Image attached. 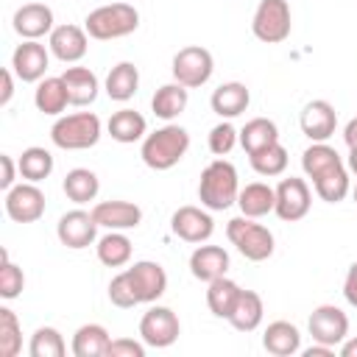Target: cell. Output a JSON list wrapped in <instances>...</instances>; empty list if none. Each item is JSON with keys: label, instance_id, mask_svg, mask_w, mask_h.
<instances>
[{"label": "cell", "instance_id": "cell-12", "mask_svg": "<svg viewBox=\"0 0 357 357\" xmlns=\"http://www.w3.org/2000/svg\"><path fill=\"white\" fill-rule=\"evenodd\" d=\"M98 223L92 218V212L86 209H70L59 218L56 223V237L61 245L73 248V251H81V248H89L92 243H98Z\"/></svg>", "mask_w": 357, "mask_h": 357}, {"label": "cell", "instance_id": "cell-42", "mask_svg": "<svg viewBox=\"0 0 357 357\" xmlns=\"http://www.w3.org/2000/svg\"><path fill=\"white\" fill-rule=\"evenodd\" d=\"M237 142H240V131H237L229 120L218 123V126L209 131V151H212L215 156H226Z\"/></svg>", "mask_w": 357, "mask_h": 357}, {"label": "cell", "instance_id": "cell-10", "mask_svg": "<svg viewBox=\"0 0 357 357\" xmlns=\"http://www.w3.org/2000/svg\"><path fill=\"white\" fill-rule=\"evenodd\" d=\"M307 329H310V337L315 343L337 349L349 337V315L335 304H321V307L312 310V315L307 321Z\"/></svg>", "mask_w": 357, "mask_h": 357}, {"label": "cell", "instance_id": "cell-19", "mask_svg": "<svg viewBox=\"0 0 357 357\" xmlns=\"http://www.w3.org/2000/svg\"><path fill=\"white\" fill-rule=\"evenodd\" d=\"M11 25L22 39H42L45 33H50L56 28L53 25V8L45 3H25L14 11Z\"/></svg>", "mask_w": 357, "mask_h": 357}, {"label": "cell", "instance_id": "cell-1", "mask_svg": "<svg viewBox=\"0 0 357 357\" xmlns=\"http://www.w3.org/2000/svg\"><path fill=\"white\" fill-rule=\"evenodd\" d=\"M237 195H240V181H237V170L231 162L218 156L201 170V178H198L201 206H206L209 212H223L231 204H237Z\"/></svg>", "mask_w": 357, "mask_h": 357}, {"label": "cell", "instance_id": "cell-40", "mask_svg": "<svg viewBox=\"0 0 357 357\" xmlns=\"http://www.w3.org/2000/svg\"><path fill=\"white\" fill-rule=\"evenodd\" d=\"M22 349V326L14 310L0 307V357H17Z\"/></svg>", "mask_w": 357, "mask_h": 357}, {"label": "cell", "instance_id": "cell-14", "mask_svg": "<svg viewBox=\"0 0 357 357\" xmlns=\"http://www.w3.org/2000/svg\"><path fill=\"white\" fill-rule=\"evenodd\" d=\"M126 276H128V282H131L134 296H137L139 304H153L167 290V273H165V268L159 262L139 259L131 268H126Z\"/></svg>", "mask_w": 357, "mask_h": 357}, {"label": "cell", "instance_id": "cell-4", "mask_svg": "<svg viewBox=\"0 0 357 357\" xmlns=\"http://www.w3.org/2000/svg\"><path fill=\"white\" fill-rule=\"evenodd\" d=\"M100 131H103V126L95 112H75V114H64L53 123L50 139L61 151H86V148L98 145Z\"/></svg>", "mask_w": 357, "mask_h": 357}, {"label": "cell", "instance_id": "cell-8", "mask_svg": "<svg viewBox=\"0 0 357 357\" xmlns=\"http://www.w3.org/2000/svg\"><path fill=\"white\" fill-rule=\"evenodd\" d=\"M178 335H181V324L170 307L156 304L139 318V337L151 349H167L178 340Z\"/></svg>", "mask_w": 357, "mask_h": 357}, {"label": "cell", "instance_id": "cell-39", "mask_svg": "<svg viewBox=\"0 0 357 357\" xmlns=\"http://www.w3.org/2000/svg\"><path fill=\"white\" fill-rule=\"evenodd\" d=\"M28 354L31 357H64L67 354V343H64V337H61V332L56 326H39L31 335Z\"/></svg>", "mask_w": 357, "mask_h": 357}, {"label": "cell", "instance_id": "cell-47", "mask_svg": "<svg viewBox=\"0 0 357 357\" xmlns=\"http://www.w3.org/2000/svg\"><path fill=\"white\" fill-rule=\"evenodd\" d=\"M0 78H3V92H0V106H8V103H11V95H14V70H11V67H6V70L0 73Z\"/></svg>", "mask_w": 357, "mask_h": 357}, {"label": "cell", "instance_id": "cell-41", "mask_svg": "<svg viewBox=\"0 0 357 357\" xmlns=\"http://www.w3.org/2000/svg\"><path fill=\"white\" fill-rule=\"evenodd\" d=\"M0 259H3V265H0V296H3L6 301H11V298H17V296L22 293V287H25V273H22L20 265L11 262V257H8L6 248L0 251Z\"/></svg>", "mask_w": 357, "mask_h": 357}, {"label": "cell", "instance_id": "cell-52", "mask_svg": "<svg viewBox=\"0 0 357 357\" xmlns=\"http://www.w3.org/2000/svg\"><path fill=\"white\" fill-rule=\"evenodd\" d=\"M351 195H354V204H357V184H354V190H351Z\"/></svg>", "mask_w": 357, "mask_h": 357}, {"label": "cell", "instance_id": "cell-5", "mask_svg": "<svg viewBox=\"0 0 357 357\" xmlns=\"http://www.w3.org/2000/svg\"><path fill=\"white\" fill-rule=\"evenodd\" d=\"M226 237H229V243H231L245 259H251V262H265V259L273 254V248H276L273 231H271L268 226L257 223V218H245V215L231 218V220L226 223Z\"/></svg>", "mask_w": 357, "mask_h": 357}, {"label": "cell", "instance_id": "cell-16", "mask_svg": "<svg viewBox=\"0 0 357 357\" xmlns=\"http://www.w3.org/2000/svg\"><path fill=\"white\" fill-rule=\"evenodd\" d=\"M47 47H50V56H56L59 61L64 64H75L86 56V47H89V33L86 28L81 25H56L50 33H47Z\"/></svg>", "mask_w": 357, "mask_h": 357}, {"label": "cell", "instance_id": "cell-25", "mask_svg": "<svg viewBox=\"0 0 357 357\" xmlns=\"http://www.w3.org/2000/svg\"><path fill=\"white\" fill-rule=\"evenodd\" d=\"M64 84H67V92H70V106H89L95 103L98 98V75L89 70V67H67L61 73Z\"/></svg>", "mask_w": 357, "mask_h": 357}, {"label": "cell", "instance_id": "cell-13", "mask_svg": "<svg viewBox=\"0 0 357 357\" xmlns=\"http://www.w3.org/2000/svg\"><path fill=\"white\" fill-rule=\"evenodd\" d=\"M50 64V47H45L39 39H22V45L11 53V70L25 84H39Z\"/></svg>", "mask_w": 357, "mask_h": 357}, {"label": "cell", "instance_id": "cell-45", "mask_svg": "<svg viewBox=\"0 0 357 357\" xmlns=\"http://www.w3.org/2000/svg\"><path fill=\"white\" fill-rule=\"evenodd\" d=\"M0 165H3V176H0V187L3 190H11L14 184H17V170H20V165L8 156V153H0Z\"/></svg>", "mask_w": 357, "mask_h": 357}, {"label": "cell", "instance_id": "cell-9", "mask_svg": "<svg viewBox=\"0 0 357 357\" xmlns=\"http://www.w3.org/2000/svg\"><path fill=\"white\" fill-rule=\"evenodd\" d=\"M312 206V192H310V184L298 176H287L276 184V218L284 220V223H296L301 220Z\"/></svg>", "mask_w": 357, "mask_h": 357}, {"label": "cell", "instance_id": "cell-50", "mask_svg": "<svg viewBox=\"0 0 357 357\" xmlns=\"http://www.w3.org/2000/svg\"><path fill=\"white\" fill-rule=\"evenodd\" d=\"M337 354H340V357H357V337H346V340L337 346Z\"/></svg>", "mask_w": 357, "mask_h": 357}, {"label": "cell", "instance_id": "cell-32", "mask_svg": "<svg viewBox=\"0 0 357 357\" xmlns=\"http://www.w3.org/2000/svg\"><path fill=\"white\" fill-rule=\"evenodd\" d=\"M262 315H265V307H262V298L259 293L254 290H243L231 315H229V324L237 329V332H254L259 324H262Z\"/></svg>", "mask_w": 357, "mask_h": 357}, {"label": "cell", "instance_id": "cell-36", "mask_svg": "<svg viewBox=\"0 0 357 357\" xmlns=\"http://www.w3.org/2000/svg\"><path fill=\"white\" fill-rule=\"evenodd\" d=\"M17 165H20V176L25 178V181H33V184H39V181H45L50 173H53V153L47 151V148H39V145H31V148H25L22 151V156L17 159Z\"/></svg>", "mask_w": 357, "mask_h": 357}, {"label": "cell", "instance_id": "cell-28", "mask_svg": "<svg viewBox=\"0 0 357 357\" xmlns=\"http://www.w3.org/2000/svg\"><path fill=\"white\" fill-rule=\"evenodd\" d=\"M103 89H106V95H109L112 100H117V103L131 100V98L137 95V89H139V70H137L131 61L114 64V67L109 70L106 81H103Z\"/></svg>", "mask_w": 357, "mask_h": 357}, {"label": "cell", "instance_id": "cell-37", "mask_svg": "<svg viewBox=\"0 0 357 357\" xmlns=\"http://www.w3.org/2000/svg\"><path fill=\"white\" fill-rule=\"evenodd\" d=\"M312 190H315V195H318L321 201H326V204H340V201L349 195V167L340 165V167L324 173L321 178L312 181Z\"/></svg>", "mask_w": 357, "mask_h": 357}, {"label": "cell", "instance_id": "cell-22", "mask_svg": "<svg viewBox=\"0 0 357 357\" xmlns=\"http://www.w3.org/2000/svg\"><path fill=\"white\" fill-rule=\"evenodd\" d=\"M262 349L273 357H293L301 351V332L290 321H273L262 332Z\"/></svg>", "mask_w": 357, "mask_h": 357}, {"label": "cell", "instance_id": "cell-34", "mask_svg": "<svg viewBox=\"0 0 357 357\" xmlns=\"http://www.w3.org/2000/svg\"><path fill=\"white\" fill-rule=\"evenodd\" d=\"M340 165H343L340 153H337L332 145H326V142H312V145L301 153V167H304L307 178H312V181L321 178L324 173L340 167Z\"/></svg>", "mask_w": 357, "mask_h": 357}, {"label": "cell", "instance_id": "cell-2", "mask_svg": "<svg viewBox=\"0 0 357 357\" xmlns=\"http://www.w3.org/2000/svg\"><path fill=\"white\" fill-rule=\"evenodd\" d=\"M187 151H190L187 128H181L176 123H167V126L156 128L153 134H145L139 156L151 170H170L184 159Z\"/></svg>", "mask_w": 357, "mask_h": 357}, {"label": "cell", "instance_id": "cell-17", "mask_svg": "<svg viewBox=\"0 0 357 357\" xmlns=\"http://www.w3.org/2000/svg\"><path fill=\"white\" fill-rule=\"evenodd\" d=\"M298 126L310 142H326L337 128V112L329 100H310L301 109Z\"/></svg>", "mask_w": 357, "mask_h": 357}, {"label": "cell", "instance_id": "cell-18", "mask_svg": "<svg viewBox=\"0 0 357 357\" xmlns=\"http://www.w3.org/2000/svg\"><path fill=\"white\" fill-rule=\"evenodd\" d=\"M92 218L106 231H128L142 223V209L131 201H100L92 206Z\"/></svg>", "mask_w": 357, "mask_h": 357}, {"label": "cell", "instance_id": "cell-20", "mask_svg": "<svg viewBox=\"0 0 357 357\" xmlns=\"http://www.w3.org/2000/svg\"><path fill=\"white\" fill-rule=\"evenodd\" d=\"M226 271H229V251L220 245H198L190 254V273L198 282L209 284L212 279L226 276Z\"/></svg>", "mask_w": 357, "mask_h": 357}, {"label": "cell", "instance_id": "cell-38", "mask_svg": "<svg viewBox=\"0 0 357 357\" xmlns=\"http://www.w3.org/2000/svg\"><path fill=\"white\" fill-rule=\"evenodd\" d=\"M248 159H251L254 173L273 178V176H282V173H284V167H287V148H284L282 142H273V145H268V148H262V151L251 153Z\"/></svg>", "mask_w": 357, "mask_h": 357}, {"label": "cell", "instance_id": "cell-3", "mask_svg": "<svg viewBox=\"0 0 357 357\" xmlns=\"http://www.w3.org/2000/svg\"><path fill=\"white\" fill-rule=\"evenodd\" d=\"M84 28L89 33V39L98 42H112V39H123L128 33H134L139 28V11L128 3H109V6H98L95 11L86 14Z\"/></svg>", "mask_w": 357, "mask_h": 357}, {"label": "cell", "instance_id": "cell-11", "mask_svg": "<svg viewBox=\"0 0 357 357\" xmlns=\"http://www.w3.org/2000/svg\"><path fill=\"white\" fill-rule=\"evenodd\" d=\"M6 215L14 223H36L45 215V192L33 181H20L6 190Z\"/></svg>", "mask_w": 357, "mask_h": 357}, {"label": "cell", "instance_id": "cell-51", "mask_svg": "<svg viewBox=\"0 0 357 357\" xmlns=\"http://www.w3.org/2000/svg\"><path fill=\"white\" fill-rule=\"evenodd\" d=\"M346 167L357 176V148H349V159H346Z\"/></svg>", "mask_w": 357, "mask_h": 357}, {"label": "cell", "instance_id": "cell-27", "mask_svg": "<svg viewBox=\"0 0 357 357\" xmlns=\"http://www.w3.org/2000/svg\"><path fill=\"white\" fill-rule=\"evenodd\" d=\"M106 131H109V137H112L114 142L131 145V142L145 139L148 123H145V117H142L139 112H134V109H120V112H114V114L109 117Z\"/></svg>", "mask_w": 357, "mask_h": 357}, {"label": "cell", "instance_id": "cell-31", "mask_svg": "<svg viewBox=\"0 0 357 357\" xmlns=\"http://www.w3.org/2000/svg\"><path fill=\"white\" fill-rule=\"evenodd\" d=\"M61 190H64V195H67L73 204L81 206V204H89V201L98 198L100 181H98L95 170H89V167H73V170L64 176Z\"/></svg>", "mask_w": 357, "mask_h": 357}, {"label": "cell", "instance_id": "cell-26", "mask_svg": "<svg viewBox=\"0 0 357 357\" xmlns=\"http://www.w3.org/2000/svg\"><path fill=\"white\" fill-rule=\"evenodd\" d=\"M187 103H190V89L187 86H181L178 81H173V84H162L156 92H153V98H151V109H153V114L159 117V120H176L184 109H187Z\"/></svg>", "mask_w": 357, "mask_h": 357}, {"label": "cell", "instance_id": "cell-44", "mask_svg": "<svg viewBox=\"0 0 357 357\" xmlns=\"http://www.w3.org/2000/svg\"><path fill=\"white\" fill-rule=\"evenodd\" d=\"M106 357H145V343H142V337L139 340H134V337H114L109 343Z\"/></svg>", "mask_w": 357, "mask_h": 357}, {"label": "cell", "instance_id": "cell-29", "mask_svg": "<svg viewBox=\"0 0 357 357\" xmlns=\"http://www.w3.org/2000/svg\"><path fill=\"white\" fill-rule=\"evenodd\" d=\"M240 293H243V287H240L234 279H229V276L212 279V282L206 284V307H209V312H212L215 318H226V321H229V315H231V310H234Z\"/></svg>", "mask_w": 357, "mask_h": 357}, {"label": "cell", "instance_id": "cell-35", "mask_svg": "<svg viewBox=\"0 0 357 357\" xmlns=\"http://www.w3.org/2000/svg\"><path fill=\"white\" fill-rule=\"evenodd\" d=\"M95 251L106 268H123L131 262V240L123 231H106L103 237H98Z\"/></svg>", "mask_w": 357, "mask_h": 357}, {"label": "cell", "instance_id": "cell-6", "mask_svg": "<svg viewBox=\"0 0 357 357\" xmlns=\"http://www.w3.org/2000/svg\"><path fill=\"white\" fill-rule=\"evenodd\" d=\"M293 17L287 0H259L251 17V33L265 45H279L290 36Z\"/></svg>", "mask_w": 357, "mask_h": 357}, {"label": "cell", "instance_id": "cell-21", "mask_svg": "<svg viewBox=\"0 0 357 357\" xmlns=\"http://www.w3.org/2000/svg\"><path fill=\"white\" fill-rule=\"evenodd\" d=\"M248 103H251V92H248V86L240 84V81H226V84H220V86L212 92V98H209L212 112H215L218 117H223V120L240 117V114L248 109Z\"/></svg>", "mask_w": 357, "mask_h": 357}, {"label": "cell", "instance_id": "cell-7", "mask_svg": "<svg viewBox=\"0 0 357 357\" xmlns=\"http://www.w3.org/2000/svg\"><path fill=\"white\" fill-rule=\"evenodd\" d=\"M170 73H173V81H178L181 86L187 89H198L204 86L212 73H215V59L206 47L201 45H187L181 47L176 56H173V64H170Z\"/></svg>", "mask_w": 357, "mask_h": 357}, {"label": "cell", "instance_id": "cell-43", "mask_svg": "<svg viewBox=\"0 0 357 357\" xmlns=\"http://www.w3.org/2000/svg\"><path fill=\"white\" fill-rule=\"evenodd\" d=\"M109 301H112L114 307H120V310H131V307L139 304L137 296H134V287H131V282H128V276H126V271L117 273V276L109 282Z\"/></svg>", "mask_w": 357, "mask_h": 357}, {"label": "cell", "instance_id": "cell-30", "mask_svg": "<svg viewBox=\"0 0 357 357\" xmlns=\"http://www.w3.org/2000/svg\"><path fill=\"white\" fill-rule=\"evenodd\" d=\"M109 343H112V337H109L106 326H100V324H84V326L75 329L70 349H73L75 357H106Z\"/></svg>", "mask_w": 357, "mask_h": 357}, {"label": "cell", "instance_id": "cell-24", "mask_svg": "<svg viewBox=\"0 0 357 357\" xmlns=\"http://www.w3.org/2000/svg\"><path fill=\"white\" fill-rule=\"evenodd\" d=\"M237 206L245 218H265L276 206V187H271L265 181H251L240 190Z\"/></svg>", "mask_w": 357, "mask_h": 357}, {"label": "cell", "instance_id": "cell-46", "mask_svg": "<svg viewBox=\"0 0 357 357\" xmlns=\"http://www.w3.org/2000/svg\"><path fill=\"white\" fill-rule=\"evenodd\" d=\"M343 298L357 310V262L349 265L346 279H343Z\"/></svg>", "mask_w": 357, "mask_h": 357}, {"label": "cell", "instance_id": "cell-23", "mask_svg": "<svg viewBox=\"0 0 357 357\" xmlns=\"http://www.w3.org/2000/svg\"><path fill=\"white\" fill-rule=\"evenodd\" d=\"M33 106H36L42 114L59 117V114L70 106V92H67L64 78H61V75L42 78V81L36 84V92H33Z\"/></svg>", "mask_w": 357, "mask_h": 357}, {"label": "cell", "instance_id": "cell-33", "mask_svg": "<svg viewBox=\"0 0 357 357\" xmlns=\"http://www.w3.org/2000/svg\"><path fill=\"white\" fill-rule=\"evenodd\" d=\"M273 142H279V128L268 117H254L240 128V145H243V151L248 156L262 151V148H268V145H273Z\"/></svg>", "mask_w": 357, "mask_h": 357}, {"label": "cell", "instance_id": "cell-49", "mask_svg": "<svg viewBox=\"0 0 357 357\" xmlns=\"http://www.w3.org/2000/svg\"><path fill=\"white\" fill-rule=\"evenodd\" d=\"M343 139H346L349 148H357V117H351V120L346 123V128H343Z\"/></svg>", "mask_w": 357, "mask_h": 357}, {"label": "cell", "instance_id": "cell-15", "mask_svg": "<svg viewBox=\"0 0 357 357\" xmlns=\"http://www.w3.org/2000/svg\"><path fill=\"white\" fill-rule=\"evenodd\" d=\"M170 231L184 243H206L215 231V220L206 206H178L170 218Z\"/></svg>", "mask_w": 357, "mask_h": 357}, {"label": "cell", "instance_id": "cell-48", "mask_svg": "<svg viewBox=\"0 0 357 357\" xmlns=\"http://www.w3.org/2000/svg\"><path fill=\"white\" fill-rule=\"evenodd\" d=\"M301 354H304V357H335V349H332V346H324V343H315V340H312V346L301 349Z\"/></svg>", "mask_w": 357, "mask_h": 357}]
</instances>
